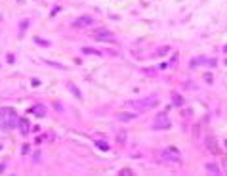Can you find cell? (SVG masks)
I'll return each instance as SVG.
<instances>
[{"label":"cell","instance_id":"cell-1","mask_svg":"<svg viewBox=\"0 0 227 176\" xmlns=\"http://www.w3.org/2000/svg\"><path fill=\"white\" fill-rule=\"evenodd\" d=\"M157 105H159L157 96H149V98H141V99H136V102H130V107L136 109V111H149Z\"/></svg>","mask_w":227,"mask_h":176},{"label":"cell","instance_id":"cell-2","mask_svg":"<svg viewBox=\"0 0 227 176\" xmlns=\"http://www.w3.org/2000/svg\"><path fill=\"white\" fill-rule=\"evenodd\" d=\"M159 157H162L160 161H168V163H178L180 161V151L176 147H168L164 149V151L159 153Z\"/></svg>","mask_w":227,"mask_h":176},{"label":"cell","instance_id":"cell-3","mask_svg":"<svg viewBox=\"0 0 227 176\" xmlns=\"http://www.w3.org/2000/svg\"><path fill=\"white\" fill-rule=\"evenodd\" d=\"M170 124H172L170 119L162 113V115H159L157 121H155V128H157V130H166V128H170Z\"/></svg>","mask_w":227,"mask_h":176},{"label":"cell","instance_id":"cell-4","mask_svg":"<svg viewBox=\"0 0 227 176\" xmlns=\"http://www.w3.org/2000/svg\"><path fill=\"white\" fill-rule=\"evenodd\" d=\"M94 38H95V40H103V42H113V35H111L109 31H105V29L95 31V33H94Z\"/></svg>","mask_w":227,"mask_h":176},{"label":"cell","instance_id":"cell-5","mask_svg":"<svg viewBox=\"0 0 227 176\" xmlns=\"http://www.w3.org/2000/svg\"><path fill=\"white\" fill-rule=\"evenodd\" d=\"M74 25H77V27H90L92 25V19L86 15V17H78L77 21H74Z\"/></svg>","mask_w":227,"mask_h":176},{"label":"cell","instance_id":"cell-6","mask_svg":"<svg viewBox=\"0 0 227 176\" xmlns=\"http://www.w3.org/2000/svg\"><path fill=\"white\" fill-rule=\"evenodd\" d=\"M126 140H128V134H126V130H124V128H120V130L116 132V144L124 145V144H126Z\"/></svg>","mask_w":227,"mask_h":176},{"label":"cell","instance_id":"cell-7","mask_svg":"<svg viewBox=\"0 0 227 176\" xmlns=\"http://www.w3.org/2000/svg\"><path fill=\"white\" fill-rule=\"evenodd\" d=\"M67 88H69V90H71V92L74 94V98H77V99H82V98H84V96H82V92H80V90H78L77 86H74L73 82H69V84H67Z\"/></svg>","mask_w":227,"mask_h":176},{"label":"cell","instance_id":"cell-8","mask_svg":"<svg viewBox=\"0 0 227 176\" xmlns=\"http://www.w3.org/2000/svg\"><path fill=\"white\" fill-rule=\"evenodd\" d=\"M204 168H206V172H212V174H219V167H218L216 163H206V165H204Z\"/></svg>","mask_w":227,"mask_h":176},{"label":"cell","instance_id":"cell-9","mask_svg":"<svg viewBox=\"0 0 227 176\" xmlns=\"http://www.w3.org/2000/svg\"><path fill=\"white\" fill-rule=\"evenodd\" d=\"M31 113H35V115H38V117H44V115H46V107H44V105H35V107L31 109Z\"/></svg>","mask_w":227,"mask_h":176},{"label":"cell","instance_id":"cell-10","mask_svg":"<svg viewBox=\"0 0 227 176\" xmlns=\"http://www.w3.org/2000/svg\"><path fill=\"white\" fill-rule=\"evenodd\" d=\"M134 117H136V113H118V115H116L118 121H132Z\"/></svg>","mask_w":227,"mask_h":176},{"label":"cell","instance_id":"cell-11","mask_svg":"<svg viewBox=\"0 0 227 176\" xmlns=\"http://www.w3.org/2000/svg\"><path fill=\"white\" fill-rule=\"evenodd\" d=\"M172 98H174L172 102H174V105H176V107H181V105H183V98H181V96H178V94H174Z\"/></svg>","mask_w":227,"mask_h":176},{"label":"cell","instance_id":"cell-12","mask_svg":"<svg viewBox=\"0 0 227 176\" xmlns=\"http://www.w3.org/2000/svg\"><path fill=\"white\" fill-rule=\"evenodd\" d=\"M97 147H101V149H103V151H107V149H109V145H107V142H103V140H101V142H99V140H97Z\"/></svg>","mask_w":227,"mask_h":176},{"label":"cell","instance_id":"cell-13","mask_svg":"<svg viewBox=\"0 0 227 176\" xmlns=\"http://www.w3.org/2000/svg\"><path fill=\"white\" fill-rule=\"evenodd\" d=\"M19 124H21V130H23V132H27V130H29V128H27V127H29V122L25 121V119H21V122H19Z\"/></svg>","mask_w":227,"mask_h":176},{"label":"cell","instance_id":"cell-14","mask_svg":"<svg viewBox=\"0 0 227 176\" xmlns=\"http://www.w3.org/2000/svg\"><path fill=\"white\" fill-rule=\"evenodd\" d=\"M82 52L84 54H99L97 50H94V48H82Z\"/></svg>","mask_w":227,"mask_h":176},{"label":"cell","instance_id":"cell-15","mask_svg":"<svg viewBox=\"0 0 227 176\" xmlns=\"http://www.w3.org/2000/svg\"><path fill=\"white\" fill-rule=\"evenodd\" d=\"M166 52H168V46H164V48H160V50H159V54H160V56H164Z\"/></svg>","mask_w":227,"mask_h":176},{"label":"cell","instance_id":"cell-16","mask_svg":"<svg viewBox=\"0 0 227 176\" xmlns=\"http://www.w3.org/2000/svg\"><path fill=\"white\" fill-rule=\"evenodd\" d=\"M204 79H206L208 82H212V75H210V73H206V75H204Z\"/></svg>","mask_w":227,"mask_h":176},{"label":"cell","instance_id":"cell-17","mask_svg":"<svg viewBox=\"0 0 227 176\" xmlns=\"http://www.w3.org/2000/svg\"><path fill=\"white\" fill-rule=\"evenodd\" d=\"M223 50H225V52H227V44H225V48H223Z\"/></svg>","mask_w":227,"mask_h":176}]
</instances>
